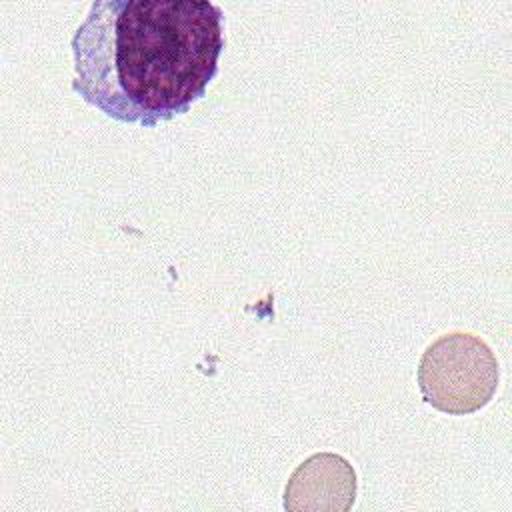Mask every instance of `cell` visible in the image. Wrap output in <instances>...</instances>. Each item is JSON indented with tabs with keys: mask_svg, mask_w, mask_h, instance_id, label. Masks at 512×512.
I'll return each instance as SVG.
<instances>
[{
	"mask_svg": "<svg viewBox=\"0 0 512 512\" xmlns=\"http://www.w3.org/2000/svg\"><path fill=\"white\" fill-rule=\"evenodd\" d=\"M70 46L72 90L114 120L152 128L206 94L224 12L210 0H94Z\"/></svg>",
	"mask_w": 512,
	"mask_h": 512,
	"instance_id": "6da1fadb",
	"label": "cell"
},
{
	"mask_svg": "<svg viewBox=\"0 0 512 512\" xmlns=\"http://www.w3.org/2000/svg\"><path fill=\"white\" fill-rule=\"evenodd\" d=\"M416 380L426 404L446 414L464 416L492 400L500 382V366L480 336L452 330L426 346Z\"/></svg>",
	"mask_w": 512,
	"mask_h": 512,
	"instance_id": "7a4b0ae2",
	"label": "cell"
},
{
	"mask_svg": "<svg viewBox=\"0 0 512 512\" xmlns=\"http://www.w3.org/2000/svg\"><path fill=\"white\" fill-rule=\"evenodd\" d=\"M356 498V472L352 464L332 452L306 458L290 474L284 488L286 510L346 512Z\"/></svg>",
	"mask_w": 512,
	"mask_h": 512,
	"instance_id": "3957f363",
	"label": "cell"
}]
</instances>
